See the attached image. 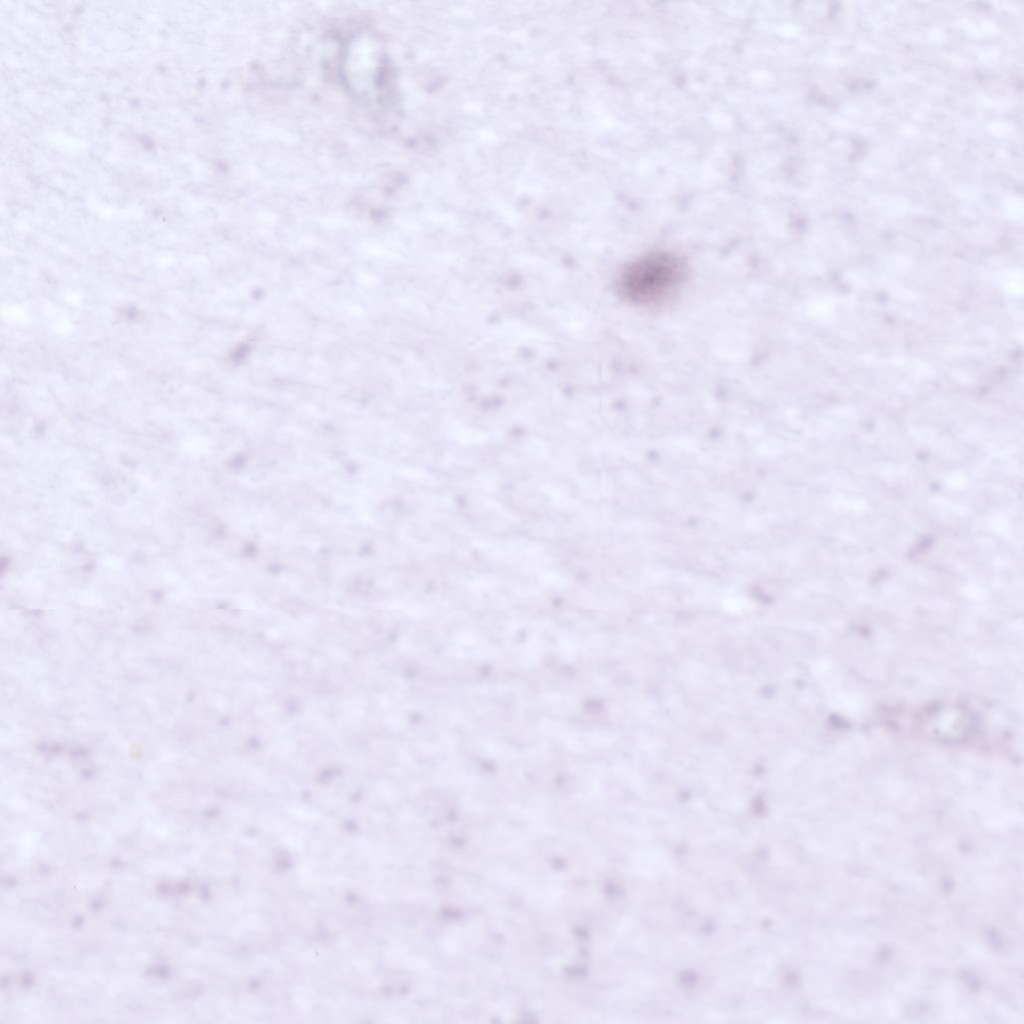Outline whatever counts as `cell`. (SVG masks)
Listing matches in <instances>:
<instances>
[{
  "instance_id": "1",
  "label": "cell",
  "mask_w": 1024,
  "mask_h": 1024,
  "mask_svg": "<svg viewBox=\"0 0 1024 1024\" xmlns=\"http://www.w3.org/2000/svg\"><path fill=\"white\" fill-rule=\"evenodd\" d=\"M689 277V265L676 252L657 249L627 262L618 272L615 289L627 304L643 309L675 300Z\"/></svg>"
}]
</instances>
